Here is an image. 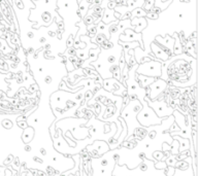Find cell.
Returning a JSON list of instances; mask_svg holds the SVG:
<instances>
[{
    "instance_id": "7",
    "label": "cell",
    "mask_w": 198,
    "mask_h": 176,
    "mask_svg": "<svg viewBox=\"0 0 198 176\" xmlns=\"http://www.w3.org/2000/svg\"><path fill=\"white\" fill-rule=\"evenodd\" d=\"M119 20H117L115 18V9H109L108 7L104 8V11H103L101 22L104 24H109L112 22H117Z\"/></svg>"
},
{
    "instance_id": "21",
    "label": "cell",
    "mask_w": 198,
    "mask_h": 176,
    "mask_svg": "<svg viewBox=\"0 0 198 176\" xmlns=\"http://www.w3.org/2000/svg\"><path fill=\"white\" fill-rule=\"evenodd\" d=\"M18 125L19 126H21V128H23V129H26V128L28 127L25 121H18Z\"/></svg>"
},
{
    "instance_id": "10",
    "label": "cell",
    "mask_w": 198,
    "mask_h": 176,
    "mask_svg": "<svg viewBox=\"0 0 198 176\" xmlns=\"http://www.w3.org/2000/svg\"><path fill=\"white\" fill-rule=\"evenodd\" d=\"M33 134H34V130L32 129V128L27 127L25 129L24 133H23V136H22L23 141H24L25 143H29L32 139H33Z\"/></svg>"
},
{
    "instance_id": "24",
    "label": "cell",
    "mask_w": 198,
    "mask_h": 176,
    "mask_svg": "<svg viewBox=\"0 0 198 176\" xmlns=\"http://www.w3.org/2000/svg\"><path fill=\"white\" fill-rule=\"evenodd\" d=\"M28 37L29 38H33L34 37V34L32 33V32H28Z\"/></svg>"
},
{
    "instance_id": "17",
    "label": "cell",
    "mask_w": 198,
    "mask_h": 176,
    "mask_svg": "<svg viewBox=\"0 0 198 176\" xmlns=\"http://www.w3.org/2000/svg\"><path fill=\"white\" fill-rule=\"evenodd\" d=\"M2 126L4 128H6V129H11V128L12 127V124L9 120H3L2 121Z\"/></svg>"
},
{
    "instance_id": "23",
    "label": "cell",
    "mask_w": 198,
    "mask_h": 176,
    "mask_svg": "<svg viewBox=\"0 0 198 176\" xmlns=\"http://www.w3.org/2000/svg\"><path fill=\"white\" fill-rule=\"evenodd\" d=\"M140 169L142 171H145V170H147V166H145V164H141L140 165Z\"/></svg>"
},
{
    "instance_id": "15",
    "label": "cell",
    "mask_w": 198,
    "mask_h": 176,
    "mask_svg": "<svg viewBox=\"0 0 198 176\" xmlns=\"http://www.w3.org/2000/svg\"><path fill=\"white\" fill-rule=\"evenodd\" d=\"M159 15L157 14H155L153 11H149L147 12V15H145V19L147 20H157Z\"/></svg>"
},
{
    "instance_id": "2",
    "label": "cell",
    "mask_w": 198,
    "mask_h": 176,
    "mask_svg": "<svg viewBox=\"0 0 198 176\" xmlns=\"http://www.w3.org/2000/svg\"><path fill=\"white\" fill-rule=\"evenodd\" d=\"M155 42L167 54L168 56L171 57L173 55V44H174V38L170 35L166 34L165 36L158 35L155 38Z\"/></svg>"
},
{
    "instance_id": "22",
    "label": "cell",
    "mask_w": 198,
    "mask_h": 176,
    "mask_svg": "<svg viewBox=\"0 0 198 176\" xmlns=\"http://www.w3.org/2000/svg\"><path fill=\"white\" fill-rule=\"evenodd\" d=\"M164 165H166L165 163H160V164H156V168H158V169H162L164 167Z\"/></svg>"
},
{
    "instance_id": "18",
    "label": "cell",
    "mask_w": 198,
    "mask_h": 176,
    "mask_svg": "<svg viewBox=\"0 0 198 176\" xmlns=\"http://www.w3.org/2000/svg\"><path fill=\"white\" fill-rule=\"evenodd\" d=\"M73 42H74V37L72 36V35H71V36L66 40L67 49H69V47H72L73 46Z\"/></svg>"
},
{
    "instance_id": "4",
    "label": "cell",
    "mask_w": 198,
    "mask_h": 176,
    "mask_svg": "<svg viewBox=\"0 0 198 176\" xmlns=\"http://www.w3.org/2000/svg\"><path fill=\"white\" fill-rule=\"evenodd\" d=\"M166 86H167V84L164 79L156 78L155 81L152 82V84L149 86V90H151V93H150L151 99H155L160 93L163 92V90H165Z\"/></svg>"
},
{
    "instance_id": "28",
    "label": "cell",
    "mask_w": 198,
    "mask_h": 176,
    "mask_svg": "<svg viewBox=\"0 0 198 176\" xmlns=\"http://www.w3.org/2000/svg\"><path fill=\"white\" fill-rule=\"evenodd\" d=\"M25 149H26V150H28V152H29V150L31 149V147H30V146H26V147H25Z\"/></svg>"
},
{
    "instance_id": "14",
    "label": "cell",
    "mask_w": 198,
    "mask_h": 176,
    "mask_svg": "<svg viewBox=\"0 0 198 176\" xmlns=\"http://www.w3.org/2000/svg\"><path fill=\"white\" fill-rule=\"evenodd\" d=\"M83 22L86 26H88V25H92V24L95 23V22H94V19L92 18V15H91L90 14H88V12H87V15L83 18Z\"/></svg>"
},
{
    "instance_id": "8",
    "label": "cell",
    "mask_w": 198,
    "mask_h": 176,
    "mask_svg": "<svg viewBox=\"0 0 198 176\" xmlns=\"http://www.w3.org/2000/svg\"><path fill=\"white\" fill-rule=\"evenodd\" d=\"M173 37L174 38V44H173V55L174 56H180L183 53V46H182V40L178 38L177 33L173 34Z\"/></svg>"
},
{
    "instance_id": "5",
    "label": "cell",
    "mask_w": 198,
    "mask_h": 176,
    "mask_svg": "<svg viewBox=\"0 0 198 176\" xmlns=\"http://www.w3.org/2000/svg\"><path fill=\"white\" fill-rule=\"evenodd\" d=\"M150 49H151L152 54H153L156 59H160L161 61H164V62H165V61H167L168 59L170 58V57L168 56L167 54L165 53L164 51L155 42V41H153V42L151 43Z\"/></svg>"
},
{
    "instance_id": "13",
    "label": "cell",
    "mask_w": 198,
    "mask_h": 176,
    "mask_svg": "<svg viewBox=\"0 0 198 176\" xmlns=\"http://www.w3.org/2000/svg\"><path fill=\"white\" fill-rule=\"evenodd\" d=\"M154 4H155V0H145V3L144 5H142V9L147 12L151 11L154 7Z\"/></svg>"
},
{
    "instance_id": "3",
    "label": "cell",
    "mask_w": 198,
    "mask_h": 176,
    "mask_svg": "<svg viewBox=\"0 0 198 176\" xmlns=\"http://www.w3.org/2000/svg\"><path fill=\"white\" fill-rule=\"evenodd\" d=\"M120 41H124V42H132V41H137L139 43V47L141 50L145 49L144 41H142V35L141 33H136L132 29H125L122 34L119 36Z\"/></svg>"
},
{
    "instance_id": "20",
    "label": "cell",
    "mask_w": 198,
    "mask_h": 176,
    "mask_svg": "<svg viewBox=\"0 0 198 176\" xmlns=\"http://www.w3.org/2000/svg\"><path fill=\"white\" fill-rule=\"evenodd\" d=\"M166 173H167V176H171V175L174 173V168L173 167H168V168H166Z\"/></svg>"
},
{
    "instance_id": "26",
    "label": "cell",
    "mask_w": 198,
    "mask_h": 176,
    "mask_svg": "<svg viewBox=\"0 0 198 176\" xmlns=\"http://www.w3.org/2000/svg\"><path fill=\"white\" fill-rule=\"evenodd\" d=\"M155 134H156L155 132H152V133L150 134V135H151V136H150L151 138H155Z\"/></svg>"
},
{
    "instance_id": "25",
    "label": "cell",
    "mask_w": 198,
    "mask_h": 176,
    "mask_svg": "<svg viewBox=\"0 0 198 176\" xmlns=\"http://www.w3.org/2000/svg\"><path fill=\"white\" fill-rule=\"evenodd\" d=\"M40 152L43 153V155H47V152H45V149L44 148H41L40 149Z\"/></svg>"
},
{
    "instance_id": "6",
    "label": "cell",
    "mask_w": 198,
    "mask_h": 176,
    "mask_svg": "<svg viewBox=\"0 0 198 176\" xmlns=\"http://www.w3.org/2000/svg\"><path fill=\"white\" fill-rule=\"evenodd\" d=\"M131 25L134 26V32L141 33V31L148 27V22L145 18H134L131 20Z\"/></svg>"
},
{
    "instance_id": "1",
    "label": "cell",
    "mask_w": 198,
    "mask_h": 176,
    "mask_svg": "<svg viewBox=\"0 0 198 176\" xmlns=\"http://www.w3.org/2000/svg\"><path fill=\"white\" fill-rule=\"evenodd\" d=\"M136 73L158 78L162 75V63L158 60H150L148 62L139 64L136 69Z\"/></svg>"
},
{
    "instance_id": "19",
    "label": "cell",
    "mask_w": 198,
    "mask_h": 176,
    "mask_svg": "<svg viewBox=\"0 0 198 176\" xmlns=\"http://www.w3.org/2000/svg\"><path fill=\"white\" fill-rule=\"evenodd\" d=\"M154 156H155V158L157 159V160H159V161H163V160H164V158H163L164 155H163L162 152H154Z\"/></svg>"
},
{
    "instance_id": "16",
    "label": "cell",
    "mask_w": 198,
    "mask_h": 176,
    "mask_svg": "<svg viewBox=\"0 0 198 176\" xmlns=\"http://www.w3.org/2000/svg\"><path fill=\"white\" fill-rule=\"evenodd\" d=\"M177 161V160L174 158V156H171V158H168L167 161H166V164L169 166V167H173L174 164H176V162Z\"/></svg>"
},
{
    "instance_id": "27",
    "label": "cell",
    "mask_w": 198,
    "mask_h": 176,
    "mask_svg": "<svg viewBox=\"0 0 198 176\" xmlns=\"http://www.w3.org/2000/svg\"><path fill=\"white\" fill-rule=\"evenodd\" d=\"M34 160H35L36 162H38V163H43V161H40V160L38 159V158H34Z\"/></svg>"
},
{
    "instance_id": "12",
    "label": "cell",
    "mask_w": 198,
    "mask_h": 176,
    "mask_svg": "<svg viewBox=\"0 0 198 176\" xmlns=\"http://www.w3.org/2000/svg\"><path fill=\"white\" fill-rule=\"evenodd\" d=\"M97 34V29H96V25H88L87 26V36H89L90 38H93Z\"/></svg>"
},
{
    "instance_id": "9",
    "label": "cell",
    "mask_w": 198,
    "mask_h": 176,
    "mask_svg": "<svg viewBox=\"0 0 198 176\" xmlns=\"http://www.w3.org/2000/svg\"><path fill=\"white\" fill-rule=\"evenodd\" d=\"M100 52H101V50H100V47H97V49H91L89 51V55H88V59L83 61L84 64H82V65H86L87 63L89 62H95V61H97V58H98L99 54Z\"/></svg>"
},
{
    "instance_id": "11",
    "label": "cell",
    "mask_w": 198,
    "mask_h": 176,
    "mask_svg": "<svg viewBox=\"0 0 198 176\" xmlns=\"http://www.w3.org/2000/svg\"><path fill=\"white\" fill-rule=\"evenodd\" d=\"M130 14H131L130 19L132 20V19H134V18H145L147 11H145L144 9H142V7H137V8L133 9Z\"/></svg>"
}]
</instances>
